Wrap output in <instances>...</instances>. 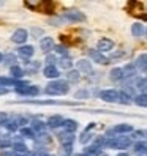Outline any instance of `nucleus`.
I'll return each instance as SVG.
<instances>
[{
  "label": "nucleus",
  "mask_w": 147,
  "mask_h": 156,
  "mask_svg": "<svg viewBox=\"0 0 147 156\" xmlns=\"http://www.w3.org/2000/svg\"><path fill=\"white\" fill-rule=\"evenodd\" d=\"M46 93L48 95H67L70 91V84L67 80H54L46 87Z\"/></svg>",
  "instance_id": "nucleus-1"
},
{
  "label": "nucleus",
  "mask_w": 147,
  "mask_h": 156,
  "mask_svg": "<svg viewBox=\"0 0 147 156\" xmlns=\"http://www.w3.org/2000/svg\"><path fill=\"white\" fill-rule=\"evenodd\" d=\"M106 145L111 147V148H116V150H125L131 145V137H116V139L108 140Z\"/></svg>",
  "instance_id": "nucleus-2"
},
{
  "label": "nucleus",
  "mask_w": 147,
  "mask_h": 156,
  "mask_svg": "<svg viewBox=\"0 0 147 156\" xmlns=\"http://www.w3.org/2000/svg\"><path fill=\"white\" fill-rule=\"evenodd\" d=\"M127 10L130 11V14L133 16H138V17H142V21H145V14H144V5L136 2V0H131V2H128L127 5Z\"/></svg>",
  "instance_id": "nucleus-3"
},
{
  "label": "nucleus",
  "mask_w": 147,
  "mask_h": 156,
  "mask_svg": "<svg viewBox=\"0 0 147 156\" xmlns=\"http://www.w3.org/2000/svg\"><path fill=\"white\" fill-rule=\"evenodd\" d=\"M63 19H67L70 22H84L86 21V14L79 11V10H67L63 13Z\"/></svg>",
  "instance_id": "nucleus-4"
},
{
  "label": "nucleus",
  "mask_w": 147,
  "mask_h": 156,
  "mask_svg": "<svg viewBox=\"0 0 147 156\" xmlns=\"http://www.w3.org/2000/svg\"><path fill=\"white\" fill-rule=\"evenodd\" d=\"M54 8H56V3L54 2H49V0H40L38 6H36V11H41V13H46V14H52Z\"/></svg>",
  "instance_id": "nucleus-5"
},
{
  "label": "nucleus",
  "mask_w": 147,
  "mask_h": 156,
  "mask_svg": "<svg viewBox=\"0 0 147 156\" xmlns=\"http://www.w3.org/2000/svg\"><path fill=\"white\" fill-rule=\"evenodd\" d=\"M16 91L19 95H25V96H35L40 93L38 87L35 85H21V87H16Z\"/></svg>",
  "instance_id": "nucleus-6"
},
{
  "label": "nucleus",
  "mask_w": 147,
  "mask_h": 156,
  "mask_svg": "<svg viewBox=\"0 0 147 156\" xmlns=\"http://www.w3.org/2000/svg\"><path fill=\"white\" fill-rule=\"evenodd\" d=\"M89 57L94 60L95 63H100V65H108L109 63V58L105 57L101 52H98L97 49H89Z\"/></svg>",
  "instance_id": "nucleus-7"
},
{
  "label": "nucleus",
  "mask_w": 147,
  "mask_h": 156,
  "mask_svg": "<svg viewBox=\"0 0 147 156\" xmlns=\"http://www.w3.org/2000/svg\"><path fill=\"white\" fill-rule=\"evenodd\" d=\"M100 98L106 103H117L119 99V91L117 90H103L101 93H100Z\"/></svg>",
  "instance_id": "nucleus-8"
},
{
  "label": "nucleus",
  "mask_w": 147,
  "mask_h": 156,
  "mask_svg": "<svg viewBox=\"0 0 147 156\" xmlns=\"http://www.w3.org/2000/svg\"><path fill=\"white\" fill-rule=\"evenodd\" d=\"M27 38H29V32H27L25 29H17V30L13 33V43H16V44L25 43Z\"/></svg>",
  "instance_id": "nucleus-9"
},
{
  "label": "nucleus",
  "mask_w": 147,
  "mask_h": 156,
  "mask_svg": "<svg viewBox=\"0 0 147 156\" xmlns=\"http://www.w3.org/2000/svg\"><path fill=\"white\" fill-rule=\"evenodd\" d=\"M131 131H133V126H131V125H128V123H120V125L114 126L108 134H127V133H131Z\"/></svg>",
  "instance_id": "nucleus-10"
},
{
  "label": "nucleus",
  "mask_w": 147,
  "mask_h": 156,
  "mask_svg": "<svg viewBox=\"0 0 147 156\" xmlns=\"http://www.w3.org/2000/svg\"><path fill=\"white\" fill-rule=\"evenodd\" d=\"M114 48V43L112 40H109V38H101L98 41V52H109V51H112Z\"/></svg>",
  "instance_id": "nucleus-11"
},
{
  "label": "nucleus",
  "mask_w": 147,
  "mask_h": 156,
  "mask_svg": "<svg viewBox=\"0 0 147 156\" xmlns=\"http://www.w3.org/2000/svg\"><path fill=\"white\" fill-rule=\"evenodd\" d=\"M136 69H139L141 73H145L147 71V55L145 54H141L139 57L136 58V63H133Z\"/></svg>",
  "instance_id": "nucleus-12"
},
{
  "label": "nucleus",
  "mask_w": 147,
  "mask_h": 156,
  "mask_svg": "<svg viewBox=\"0 0 147 156\" xmlns=\"http://www.w3.org/2000/svg\"><path fill=\"white\" fill-rule=\"evenodd\" d=\"M17 54H19L22 58H30L33 54H35V49H33V46L25 44V46H21V48L17 49Z\"/></svg>",
  "instance_id": "nucleus-13"
},
{
  "label": "nucleus",
  "mask_w": 147,
  "mask_h": 156,
  "mask_svg": "<svg viewBox=\"0 0 147 156\" xmlns=\"http://www.w3.org/2000/svg\"><path fill=\"white\" fill-rule=\"evenodd\" d=\"M62 126H63V129H65V133L73 134V133L78 129V122L76 120H71V118H67V120H63Z\"/></svg>",
  "instance_id": "nucleus-14"
},
{
  "label": "nucleus",
  "mask_w": 147,
  "mask_h": 156,
  "mask_svg": "<svg viewBox=\"0 0 147 156\" xmlns=\"http://www.w3.org/2000/svg\"><path fill=\"white\" fill-rule=\"evenodd\" d=\"M95 126H97V123H90V125H89V126L86 128V131L82 133V134H81V137H79V142H81V144H87V142H89V140L92 139V137H94V136H92V133H90V131L94 129Z\"/></svg>",
  "instance_id": "nucleus-15"
},
{
  "label": "nucleus",
  "mask_w": 147,
  "mask_h": 156,
  "mask_svg": "<svg viewBox=\"0 0 147 156\" xmlns=\"http://www.w3.org/2000/svg\"><path fill=\"white\" fill-rule=\"evenodd\" d=\"M76 71L79 73V71H82V73H92V65H90V62L89 60H86V58H82V60H78L76 62Z\"/></svg>",
  "instance_id": "nucleus-16"
},
{
  "label": "nucleus",
  "mask_w": 147,
  "mask_h": 156,
  "mask_svg": "<svg viewBox=\"0 0 147 156\" xmlns=\"http://www.w3.org/2000/svg\"><path fill=\"white\" fill-rule=\"evenodd\" d=\"M0 85L5 87V85H14V87H21V85H27L25 82L22 80H16L11 77H0Z\"/></svg>",
  "instance_id": "nucleus-17"
},
{
  "label": "nucleus",
  "mask_w": 147,
  "mask_h": 156,
  "mask_svg": "<svg viewBox=\"0 0 147 156\" xmlns=\"http://www.w3.org/2000/svg\"><path fill=\"white\" fill-rule=\"evenodd\" d=\"M40 68H41V62H27V63H25V71H24V73L35 74V73H38Z\"/></svg>",
  "instance_id": "nucleus-18"
},
{
  "label": "nucleus",
  "mask_w": 147,
  "mask_h": 156,
  "mask_svg": "<svg viewBox=\"0 0 147 156\" xmlns=\"http://www.w3.org/2000/svg\"><path fill=\"white\" fill-rule=\"evenodd\" d=\"M43 74H44V77H48V79H57L60 76V73H59V69L56 66H46L44 71H43Z\"/></svg>",
  "instance_id": "nucleus-19"
},
{
  "label": "nucleus",
  "mask_w": 147,
  "mask_h": 156,
  "mask_svg": "<svg viewBox=\"0 0 147 156\" xmlns=\"http://www.w3.org/2000/svg\"><path fill=\"white\" fill-rule=\"evenodd\" d=\"M62 123H63V117L62 115H52V117H49L48 118V125L49 128H59V126H62Z\"/></svg>",
  "instance_id": "nucleus-20"
},
{
  "label": "nucleus",
  "mask_w": 147,
  "mask_h": 156,
  "mask_svg": "<svg viewBox=\"0 0 147 156\" xmlns=\"http://www.w3.org/2000/svg\"><path fill=\"white\" fill-rule=\"evenodd\" d=\"M131 33H133V36H136V38H139V36H144L145 35V27H144V24H133L131 25Z\"/></svg>",
  "instance_id": "nucleus-21"
},
{
  "label": "nucleus",
  "mask_w": 147,
  "mask_h": 156,
  "mask_svg": "<svg viewBox=\"0 0 147 156\" xmlns=\"http://www.w3.org/2000/svg\"><path fill=\"white\" fill-rule=\"evenodd\" d=\"M40 48L43 52H49L51 49L56 48V44H54V40L52 38H43L41 43H40Z\"/></svg>",
  "instance_id": "nucleus-22"
},
{
  "label": "nucleus",
  "mask_w": 147,
  "mask_h": 156,
  "mask_svg": "<svg viewBox=\"0 0 147 156\" xmlns=\"http://www.w3.org/2000/svg\"><path fill=\"white\" fill-rule=\"evenodd\" d=\"M122 73H123V77H133L134 74H138V69L134 68L133 63H128L125 68H122Z\"/></svg>",
  "instance_id": "nucleus-23"
},
{
  "label": "nucleus",
  "mask_w": 147,
  "mask_h": 156,
  "mask_svg": "<svg viewBox=\"0 0 147 156\" xmlns=\"http://www.w3.org/2000/svg\"><path fill=\"white\" fill-rule=\"evenodd\" d=\"M59 137H60L62 145H71V144H73V140H75L73 134H70V133H62V134H59Z\"/></svg>",
  "instance_id": "nucleus-24"
},
{
  "label": "nucleus",
  "mask_w": 147,
  "mask_h": 156,
  "mask_svg": "<svg viewBox=\"0 0 147 156\" xmlns=\"http://www.w3.org/2000/svg\"><path fill=\"white\" fill-rule=\"evenodd\" d=\"M10 73H11V79H21L24 74H25V73H24V69L22 68H19V66H11V69H10Z\"/></svg>",
  "instance_id": "nucleus-25"
},
{
  "label": "nucleus",
  "mask_w": 147,
  "mask_h": 156,
  "mask_svg": "<svg viewBox=\"0 0 147 156\" xmlns=\"http://www.w3.org/2000/svg\"><path fill=\"white\" fill-rule=\"evenodd\" d=\"M30 129L35 133V131H38V133H43L44 131V123L41 120H38V118H35V120H32V126H30Z\"/></svg>",
  "instance_id": "nucleus-26"
},
{
  "label": "nucleus",
  "mask_w": 147,
  "mask_h": 156,
  "mask_svg": "<svg viewBox=\"0 0 147 156\" xmlns=\"http://www.w3.org/2000/svg\"><path fill=\"white\" fill-rule=\"evenodd\" d=\"M81 80V74L78 71H70L67 74V82H71V84H78Z\"/></svg>",
  "instance_id": "nucleus-27"
},
{
  "label": "nucleus",
  "mask_w": 147,
  "mask_h": 156,
  "mask_svg": "<svg viewBox=\"0 0 147 156\" xmlns=\"http://www.w3.org/2000/svg\"><path fill=\"white\" fill-rule=\"evenodd\" d=\"M109 77H111L112 80H120V79H123L122 68H114V69H111V73H109Z\"/></svg>",
  "instance_id": "nucleus-28"
},
{
  "label": "nucleus",
  "mask_w": 147,
  "mask_h": 156,
  "mask_svg": "<svg viewBox=\"0 0 147 156\" xmlns=\"http://www.w3.org/2000/svg\"><path fill=\"white\" fill-rule=\"evenodd\" d=\"M13 147V151H16V153H19V154H24V153H27V147H25V144H22V142H16V144H13L11 145Z\"/></svg>",
  "instance_id": "nucleus-29"
},
{
  "label": "nucleus",
  "mask_w": 147,
  "mask_h": 156,
  "mask_svg": "<svg viewBox=\"0 0 147 156\" xmlns=\"http://www.w3.org/2000/svg\"><path fill=\"white\" fill-rule=\"evenodd\" d=\"M59 65H60V68H63V69H68V68L73 66V62H71V58H70L68 55H65V57H62V58L59 60Z\"/></svg>",
  "instance_id": "nucleus-30"
},
{
  "label": "nucleus",
  "mask_w": 147,
  "mask_h": 156,
  "mask_svg": "<svg viewBox=\"0 0 147 156\" xmlns=\"http://www.w3.org/2000/svg\"><path fill=\"white\" fill-rule=\"evenodd\" d=\"M134 104H136V106H141V107H145V106H147V96H145V93L138 95V96L134 98Z\"/></svg>",
  "instance_id": "nucleus-31"
},
{
  "label": "nucleus",
  "mask_w": 147,
  "mask_h": 156,
  "mask_svg": "<svg viewBox=\"0 0 147 156\" xmlns=\"http://www.w3.org/2000/svg\"><path fill=\"white\" fill-rule=\"evenodd\" d=\"M86 150V154H95V156H100L101 154V148L100 147H97V145H92V147H87V148H84Z\"/></svg>",
  "instance_id": "nucleus-32"
},
{
  "label": "nucleus",
  "mask_w": 147,
  "mask_h": 156,
  "mask_svg": "<svg viewBox=\"0 0 147 156\" xmlns=\"http://www.w3.org/2000/svg\"><path fill=\"white\" fill-rule=\"evenodd\" d=\"M3 126L6 128L8 131H13V133L17 131V128H19V125H17V122H16V118H14V120H6Z\"/></svg>",
  "instance_id": "nucleus-33"
},
{
  "label": "nucleus",
  "mask_w": 147,
  "mask_h": 156,
  "mask_svg": "<svg viewBox=\"0 0 147 156\" xmlns=\"http://www.w3.org/2000/svg\"><path fill=\"white\" fill-rule=\"evenodd\" d=\"M2 62H5V65H8V66H14L16 55H14V54H6V55H3V60Z\"/></svg>",
  "instance_id": "nucleus-34"
},
{
  "label": "nucleus",
  "mask_w": 147,
  "mask_h": 156,
  "mask_svg": "<svg viewBox=\"0 0 147 156\" xmlns=\"http://www.w3.org/2000/svg\"><path fill=\"white\" fill-rule=\"evenodd\" d=\"M35 142L36 144H51L52 142V139H51V136H48V134H41V136H38V137H35Z\"/></svg>",
  "instance_id": "nucleus-35"
},
{
  "label": "nucleus",
  "mask_w": 147,
  "mask_h": 156,
  "mask_svg": "<svg viewBox=\"0 0 147 156\" xmlns=\"http://www.w3.org/2000/svg\"><path fill=\"white\" fill-rule=\"evenodd\" d=\"M11 145H13V142L8 136L0 137V148H8V147H11Z\"/></svg>",
  "instance_id": "nucleus-36"
},
{
  "label": "nucleus",
  "mask_w": 147,
  "mask_h": 156,
  "mask_svg": "<svg viewBox=\"0 0 147 156\" xmlns=\"http://www.w3.org/2000/svg\"><path fill=\"white\" fill-rule=\"evenodd\" d=\"M136 87L139 88L142 93H145V88H147V80H145V77L138 79V80H136Z\"/></svg>",
  "instance_id": "nucleus-37"
},
{
  "label": "nucleus",
  "mask_w": 147,
  "mask_h": 156,
  "mask_svg": "<svg viewBox=\"0 0 147 156\" xmlns=\"http://www.w3.org/2000/svg\"><path fill=\"white\" fill-rule=\"evenodd\" d=\"M134 150H136L138 153L144 154V153L147 151V145H145V142H138V144L134 145Z\"/></svg>",
  "instance_id": "nucleus-38"
},
{
  "label": "nucleus",
  "mask_w": 147,
  "mask_h": 156,
  "mask_svg": "<svg viewBox=\"0 0 147 156\" xmlns=\"http://www.w3.org/2000/svg\"><path fill=\"white\" fill-rule=\"evenodd\" d=\"M119 103H120V104H123V106H127V104H130V96H128V95H125L123 93V91H122V93H119Z\"/></svg>",
  "instance_id": "nucleus-39"
},
{
  "label": "nucleus",
  "mask_w": 147,
  "mask_h": 156,
  "mask_svg": "<svg viewBox=\"0 0 147 156\" xmlns=\"http://www.w3.org/2000/svg\"><path fill=\"white\" fill-rule=\"evenodd\" d=\"M21 134L24 137H30V139H35V133L30 129V128H22L21 129Z\"/></svg>",
  "instance_id": "nucleus-40"
},
{
  "label": "nucleus",
  "mask_w": 147,
  "mask_h": 156,
  "mask_svg": "<svg viewBox=\"0 0 147 156\" xmlns=\"http://www.w3.org/2000/svg\"><path fill=\"white\" fill-rule=\"evenodd\" d=\"M71 150H73V145H62V148H60V151H62L63 156H70L71 154Z\"/></svg>",
  "instance_id": "nucleus-41"
},
{
  "label": "nucleus",
  "mask_w": 147,
  "mask_h": 156,
  "mask_svg": "<svg viewBox=\"0 0 147 156\" xmlns=\"http://www.w3.org/2000/svg\"><path fill=\"white\" fill-rule=\"evenodd\" d=\"M76 99H82V98H89V91L87 90H79L76 91V95H75Z\"/></svg>",
  "instance_id": "nucleus-42"
},
{
  "label": "nucleus",
  "mask_w": 147,
  "mask_h": 156,
  "mask_svg": "<svg viewBox=\"0 0 147 156\" xmlns=\"http://www.w3.org/2000/svg\"><path fill=\"white\" fill-rule=\"evenodd\" d=\"M106 142H108V140H106V137H105V136H98V139H97L95 145L101 148V147H105V145H106Z\"/></svg>",
  "instance_id": "nucleus-43"
},
{
  "label": "nucleus",
  "mask_w": 147,
  "mask_h": 156,
  "mask_svg": "<svg viewBox=\"0 0 147 156\" xmlns=\"http://www.w3.org/2000/svg\"><path fill=\"white\" fill-rule=\"evenodd\" d=\"M25 6H27V8H30L32 11H36V6H38V0H36V2H30V0H27V2H25Z\"/></svg>",
  "instance_id": "nucleus-44"
},
{
  "label": "nucleus",
  "mask_w": 147,
  "mask_h": 156,
  "mask_svg": "<svg viewBox=\"0 0 147 156\" xmlns=\"http://www.w3.org/2000/svg\"><path fill=\"white\" fill-rule=\"evenodd\" d=\"M54 49H56L59 54H63V57H65L67 55V46L65 44H60V46H56V48H54Z\"/></svg>",
  "instance_id": "nucleus-45"
},
{
  "label": "nucleus",
  "mask_w": 147,
  "mask_h": 156,
  "mask_svg": "<svg viewBox=\"0 0 147 156\" xmlns=\"http://www.w3.org/2000/svg\"><path fill=\"white\" fill-rule=\"evenodd\" d=\"M46 62H48V66H54V63H56V57L54 55H48V58H46Z\"/></svg>",
  "instance_id": "nucleus-46"
},
{
  "label": "nucleus",
  "mask_w": 147,
  "mask_h": 156,
  "mask_svg": "<svg viewBox=\"0 0 147 156\" xmlns=\"http://www.w3.org/2000/svg\"><path fill=\"white\" fill-rule=\"evenodd\" d=\"M8 120V117L5 112H0V125H5V122Z\"/></svg>",
  "instance_id": "nucleus-47"
},
{
  "label": "nucleus",
  "mask_w": 147,
  "mask_h": 156,
  "mask_svg": "<svg viewBox=\"0 0 147 156\" xmlns=\"http://www.w3.org/2000/svg\"><path fill=\"white\" fill-rule=\"evenodd\" d=\"M144 136H145L144 131H134L133 133V137H138V139H139V137H144Z\"/></svg>",
  "instance_id": "nucleus-48"
},
{
  "label": "nucleus",
  "mask_w": 147,
  "mask_h": 156,
  "mask_svg": "<svg viewBox=\"0 0 147 156\" xmlns=\"http://www.w3.org/2000/svg\"><path fill=\"white\" fill-rule=\"evenodd\" d=\"M3 156H22V154L16 153V151H5V153H3Z\"/></svg>",
  "instance_id": "nucleus-49"
},
{
  "label": "nucleus",
  "mask_w": 147,
  "mask_h": 156,
  "mask_svg": "<svg viewBox=\"0 0 147 156\" xmlns=\"http://www.w3.org/2000/svg\"><path fill=\"white\" fill-rule=\"evenodd\" d=\"M32 32H33V35H36V38H38V35H41V33H43V30H41V29H33Z\"/></svg>",
  "instance_id": "nucleus-50"
},
{
  "label": "nucleus",
  "mask_w": 147,
  "mask_h": 156,
  "mask_svg": "<svg viewBox=\"0 0 147 156\" xmlns=\"http://www.w3.org/2000/svg\"><path fill=\"white\" fill-rule=\"evenodd\" d=\"M8 93V88L6 87H2V85H0V95H6Z\"/></svg>",
  "instance_id": "nucleus-51"
},
{
  "label": "nucleus",
  "mask_w": 147,
  "mask_h": 156,
  "mask_svg": "<svg viewBox=\"0 0 147 156\" xmlns=\"http://www.w3.org/2000/svg\"><path fill=\"white\" fill-rule=\"evenodd\" d=\"M117 156H128V154H127V153H119Z\"/></svg>",
  "instance_id": "nucleus-52"
},
{
  "label": "nucleus",
  "mask_w": 147,
  "mask_h": 156,
  "mask_svg": "<svg viewBox=\"0 0 147 156\" xmlns=\"http://www.w3.org/2000/svg\"><path fill=\"white\" fill-rule=\"evenodd\" d=\"M3 60V55H2V54H0V62H2Z\"/></svg>",
  "instance_id": "nucleus-53"
},
{
  "label": "nucleus",
  "mask_w": 147,
  "mask_h": 156,
  "mask_svg": "<svg viewBox=\"0 0 147 156\" xmlns=\"http://www.w3.org/2000/svg\"><path fill=\"white\" fill-rule=\"evenodd\" d=\"M27 156H38V154H27Z\"/></svg>",
  "instance_id": "nucleus-54"
},
{
  "label": "nucleus",
  "mask_w": 147,
  "mask_h": 156,
  "mask_svg": "<svg viewBox=\"0 0 147 156\" xmlns=\"http://www.w3.org/2000/svg\"><path fill=\"white\" fill-rule=\"evenodd\" d=\"M100 156H108V154H105V153H101V154H100Z\"/></svg>",
  "instance_id": "nucleus-55"
},
{
  "label": "nucleus",
  "mask_w": 147,
  "mask_h": 156,
  "mask_svg": "<svg viewBox=\"0 0 147 156\" xmlns=\"http://www.w3.org/2000/svg\"><path fill=\"white\" fill-rule=\"evenodd\" d=\"M79 156H89V154H86V153H84V154H79Z\"/></svg>",
  "instance_id": "nucleus-56"
},
{
  "label": "nucleus",
  "mask_w": 147,
  "mask_h": 156,
  "mask_svg": "<svg viewBox=\"0 0 147 156\" xmlns=\"http://www.w3.org/2000/svg\"><path fill=\"white\" fill-rule=\"evenodd\" d=\"M46 156H52V154H46Z\"/></svg>",
  "instance_id": "nucleus-57"
}]
</instances>
